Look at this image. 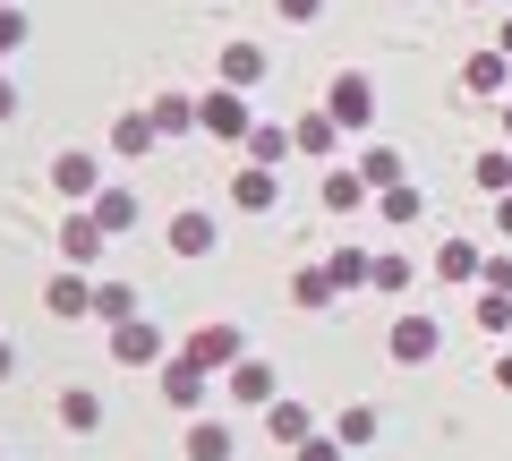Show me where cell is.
<instances>
[{"label": "cell", "mask_w": 512, "mask_h": 461, "mask_svg": "<svg viewBox=\"0 0 512 461\" xmlns=\"http://www.w3.org/2000/svg\"><path fill=\"white\" fill-rule=\"evenodd\" d=\"M291 291H299V299H308V308H325V299H333V274H299V282H291Z\"/></svg>", "instance_id": "484cf974"}, {"label": "cell", "mask_w": 512, "mask_h": 461, "mask_svg": "<svg viewBox=\"0 0 512 461\" xmlns=\"http://www.w3.org/2000/svg\"><path fill=\"white\" fill-rule=\"evenodd\" d=\"M495 222H504V231H512V197H504V205H495Z\"/></svg>", "instance_id": "1f68e13d"}, {"label": "cell", "mask_w": 512, "mask_h": 461, "mask_svg": "<svg viewBox=\"0 0 512 461\" xmlns=\"http://www.w3.org/2000/svg\"><path fill=\"white\" fill-rule=\"evenodd\" d=\"M495 43H504V52H512V18H504V35H495Z\"/></svg>", "instance_id": "836d02e7"}, {"label": "cell", "mask_w": 512, "mask_h": 461, "mask_svg": "<svg viewBox=\"0 0 512 461\" xmlns=\"http://www.w3.org/2000/svg\"><path fill=\"white\" fill-rule=\"evenodd\" d=\"M274 436H282V444H308V410H299V402H274Z\"/></svg>", "instance_id": "ffe728a7"}, {"label": "cell", "mask_w": 512, "mask_h": 461, "mask_svg": "<svg viewBox=\"0 0 512 461\" xmlns=\"http://www.w3.org/2000/svg\"><path fill=\"white\" fill-rule=\"evenodd\" d=\"M52 188H60V197H94V188H103V163H94V154H60Z\"/></svg>", "instance_id": "3957f363"}, {"label": "cell", "mask_w": 512, "mask_h": 461, "mask_svg": "<svg viewBox=\"0 0 512 461\" xmlns=\"http://www.w3.org/2000/svg\"><path fill=\"white\" fill-rule=\"evenodd\" d=\"M436 351V325H427V316H410L402 333H393V359H427Z\"/></svg>", "instance_id": "8fae6325"}, {"label": "cell", "mask_w": 512, "mask_h": 461, "mask_svg": "<svg viewBox=\"0 0 512 461\" xmlns=\"http://www.w3.org/2000/svg\"><path fill=\"white\" fill-rule=\"evenodd\" d=\"M504 137H512V111H504Z\"/></svg>", "instance_id": "d590c367"}, {"label": "cell", "mask_w": 512, "mask_h": 461, "mask_svg": "<svg viewBox=\"0 0 512 461\" xmlns=\"http://www.w3.org/2000/svg\"><path fill=\"white\" fill-rule=\"evenodd\" d=\"M487 282H495V291H512V257H487Z\"/></svg>", "instance_id": "f1b7e54d"}, {"label": "cell", "mask_w": 512, "mask_h": 461, "mask_svg": "<svg viewBox=\"0 0 512 461\" xmlns=\"http://www.w3.org/2000/svg\"><path fill=\"white\" fill-rule=\"evenodd\" d=\"M154 129H163V137L197 129V103H188V94H163V103H154Z\"/></svg>", "instance_id": "30bf717a"}, {"label": "cell", "mask_w": 512, "mask_h": 461, "mask_svg": "<svg viewBox=\"0 0 512 461\" xmlns=\"http://www.w3.org/2000/svg\"><path fill=\"white\" fill-rule=\"evenodd\" d=\"M495 385H512V351H504V359H495Z\"/></svg>", "instance_id": "4dcf8cb0"}, {"label": "cell", "mask_w": 512, "mask_h": 461, "mask_svg": "<svg viewBox=\"0 0 512 461\" xmlns=\"http://www.w3.org/2000/svg\"><path fill=\"white\" fill-rule=\"evenodd\" d=\"M367 180H376V188H393V180H402V154H393V146H367Z\"/></svg>", "instance_id": "9a60e30c"}, {"label": "cell", "mask_w": 512, "mask_h": 461, "mask_svg": "<svg viewBox=\"0 0 512 461\" xmlns=\"http://www.w3.org/2000/svg\"><path fill=\"white\" fill-rule=\"evenodd\" d=\"M316 9H325V0H282V18H316Z\"/></svg>", "instance_id": "f546056e"}, {"label": "cell", "mask_w": 512, "mask_h": 461, "mask_svg": "<svg viewBox=\"0 0 512 461\" xmlns=\"http://www.w3.org/2000/svg\"><path fill=\"white\" fill-rule=\"evenodd\" d=\"M94 222H103V231H128V222H137V197H128V188H94Z\"/></svg>", "instance_id": "52a82bcc"}, {"label": "cell", "mask_w": 512, "mask_h": 461, "mask_svg": "<svg viewBox=\"0 0 512 461\" xmlns=\"http://www.w3.org/2000/svg\"><path fill=\"white\" fill-rule=\"evenodd\" d=\"M60 248H69V265H94V257H103V222H94V214H77L69 231H60Z\"/></svg>", "instance_id": "5b68a950"}, {"label": "cell", "mask_w": 512, "mask_h": 461, "mask_svg": "<svg viewBox=\"0 0 512 461\" xmlns=\"http://www.w3.org/2000/svg\"><path fill=\"white\" fill-rule=\"evenodd\" d=\"M60 419H69V427H94V419H103V402H94V393H69V402H60Z\"/></svg>", "instance_id": "cb8c5ba5"}, {"label": "cell", "mask_w": 512, "mask_h": 461, "mask_svg": "<svg viewBox=\"0 0 512 461\" xmlns=\"http://www.w3.org/2000/svg\"><path fill=\"white\" fill-rule=\"evenodd\" d=\"M9 103H18V94H9V86H0V120H9Z\"/></svg>", "instance_id": "d6a6232c"}, {"label": "cell", "mask_w": 512, "mask_h": 461, "mask_svg": "<svg viewBox=\"0 0 512 461\" xmlns=\"http://www.w3.org/2000/svg\"><path fill=\"white\" fill-rule=\"evenodd\" d=\"M333 120H342V129H367V120H376V86H367V77L359 69H342V77H333Z\"/></svg>", "instance_id": "6da1fadb"}, {"label": "cell", "mask_w": 512, "mask_h": 461, "mask_svg": "<svg viewBox=\"0 0 512 461\" xmlns=\"http://www.w3.org/2000/svg\"><path fill=\"white\" fill-rule=\"evenodd\" d=\"M188 461H231V436H222V427H197V436H188Z\"/></svg>", "instance_id": "d6986e66"}, {"label": "cell", "mask_w": 512, "mask_h": 461, "mask_svg": "<svg viewBox=\"0 0 512 461\" xmlns=\"http://www.w3.org/2000/svg\"><path fill=\"white\" fill-rule=\"evenodd\" d=\"M154 351H163V333H154V325H120V359H154Z\"/></svg>", "instance_id": "2e32d148"}, {"label": "cell", "mask_w": 512, "mask_h": 461, "mask_svg": "<svg viewBox=\"0 0 512 461\" xmlns=\"http://www.w3.org/2000/svg\"><path fill=\"white\" fill-rule=\"evenodd\" d=\"M0 376H9V351H0Z\"/></svg>", "instance_id": "e575fe53"}, {"label": "cell", "mask_w": 512, "mask_h": 461, "mask_svg": "<svg viewBox=\"0 0 512 461\" xmlns=\"http://www.w3.org/2000/svg\"><path fill=\"white\" fill-rule=\"evenodd\" d=\"M52 308L77 316V308H94V291H86V282H52Z\"/></svg>", "instance_id": "603a6c76"}, {"label": "cell", "mask_w": 512, "mask_h": 461, "mask_svg": "<svg viewBox=\"0 0 512 461\" xmlns=\"http://www.w3.org/2000/svg\"><path fill=\"white\" fill-rule=\"evenodd\" d=\"M256 77H265V52L256 43H231L222 52V86H256Z\"/></svg>", "instance_id": "8992f818"}, {"label": "cell", "mask_w": 512, "mask_h": 461, "mask_svg": "<svg viewBox=\"0 0 512 461\" xmlns=\"http://www.w3.org/2000/svg\"><path fill=\"white\" fill-rule=\"evenodd\" d=\"M333 129H342L333 111H325V120H299V129H291V146H299V154H333Z\"/></svg>", "instance_id": "4fadbf2b"}, {"label": "cell", "mask_w": 512, "mask_h": 461, "mask_svg": "<svg viewBox=\"0 0 512 461\" xmlns=\"http://www.w3.org/2000/svg\"><path fill=\"white\" fill-rule=\"evenodd\" d=\"M231 351H239V333L214 325V333H197V351H188V359H205V368H214V359H231Z\"/></svg>", "instance_id": "e0dca14e"}, {"label": "cell", "mask_w": 512, "mask_h": 461, "mask_svg": "<svg viewBox=\"0 0 512 461\" xmlns=\"http://www.w3.org/2000/svg\"><path fill=\"white\" fill-rule=\"evenodd\" d=\"M299 461H342V444H325V436H308V444H299Z\"/></svg>", "instance_id": "83f0119b"}, {"label": "cell", "mask_w": 512, "mask_h": 461, "mask_svg": "<svg viewBox=\"0 0 512 461\" xmlns=\"http://www.w3.org/2000/svg\"><path fill=\"white\" fill-rule=\"evenodd\" d=\"M231 402H274V368H231Z\"/></svg>", "instance_id": "9c48e42d"}, {"label": "cell", "mask_w": 512, "mask_h": 461, "mask_svg": "<svg viewBox=\"0 0 512 461\" xmlns=\"http://www.w3.org/2000/svg\"><path fill=\"white\" fill-rule=\"evenodd\" d=\"M18 43H26V18H18V9H0V52H18Z\"/></svg>", "instance_id": "4316f807"}, {"label": "cell", "mask_w": 512, "mask_h": 461, "mask_svg": "<svg viewBox=\"0 0 512 461\" xmlns=\"http://www.w3.org/2000/svg\"><path fill=\"white\" fill-rule=\"evenodd\" d=\"M436 274H453V282H470V274H487V265H478V257H470V248H461V240H453V248H436Z\"/></svg>", "instance_id": "ac0fdd59"}, {"label": "cell", "mask_w": 512, "mask_h": 461, "mask_svg": "<svg viewBox=\"0 0 512 461\" xmlns=\"http://www.w3.org/2000/svg\"><path fill=\"white\" fill-rule=\"evenodd\" d=\"M163 393H171L180 410H197V402H205V359H171V368H163Z\"/></svg>", "instance_id": "277c9868"}, {"label": "cell", "mask_w": 512, "mask_h": 461, "mask_svg": "<svg viewBox=\"0 0 512 461\" xmlns=\"http://www.w3.org/2000/svg\"><path fill=\"white\" fill-rule=\"evenodd\" d=\"M478 188H495V197L512 188V163H504V154H478Z\"/></svg>", "instance_id": "7402d4cb"}, {"label": "cell", "mask_w": 512, "mask_h": 461, "mask_svg": "<svg viewBox=\"0 0 512 461\" xmlns=\"http://www.w3.org/2000/svg\"><path fill=\"white\" fill-rule=\"evenodd\" d=\"M197 120H205L214 137H248V129H256V120H248V103H239V86L205 94V103H197Z\"/></svg>", "instance_id": "7a4b0ae2"}, {"label": "cell", "mask_w": 512, "mask_h": 461, "mask_svg": "<svg viewBox=\"0 0 512 461\" xmlns=\"http://www.w3.org/2000/svg\"><path fill=\"white\" fill-rule=\"evenodd\" d=\"M171 248H180V257H205V248H214V222H205V214H180V222H171Z\"/></svg>", "instance_id": "ba28073f"}, {"label": "cell", "mask_w": 512, "mask_h": 461, "mask_svg": "<svg viewBox=\"0 0 512 461\" xmlns=\"http://www.w3.org/2000/svg\"><path fill=\"white\" fill-rule=\"evenodd\" d=\"M231 197H239V205H274V171H239Z\"/></svg>", "instance_id": "5bb4252c"}, {"label": "cell", "mask_w": 512, "mask_h": 461, "mask_svg": "<svg viewBox=\"0 0 512 461\" xmlns=\"http://www.w3.org/2000/svg\"><path fill=\"white\" fill-rule=\"evenodd\" d=\"M359 180H367V171H333V188H325V205H359Z\"/></svg>", "instance_id": "d4e9b609"}, {"label": "cell", "mask_w": 512, "mask_h": 461, "mask_svg": "<svg viewBox=\"0 0 512 461\" xmlns=\"http://www.w3.org/2000/svg\"><path fill=\"white\" fill-rule=\"evenodd\" d=\"M504 69H512V52L495 43V52H478V60H470V86H478V94H495V86H504Z\"/></svg>", "instance_id": "7c38bea8"}, {"label": "cell", "mask_w": 512, "mask_h": 461, "mask_svg": "<svg viewBox=\"0 0 512 461\" xmlns=\"http://www.w3.org/2000/svg\"><path fill=\"white\" fill-rule=\"evenodd\" d=\"M410 214H419V188L393 180V188H384V222H410Z\"/></svg>", "instance_id": "44dd1931"}]
</instances>
